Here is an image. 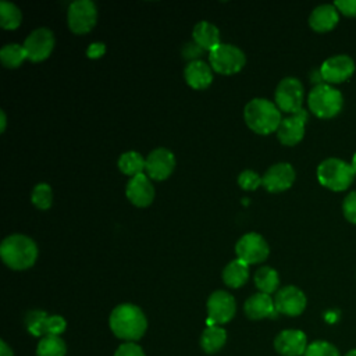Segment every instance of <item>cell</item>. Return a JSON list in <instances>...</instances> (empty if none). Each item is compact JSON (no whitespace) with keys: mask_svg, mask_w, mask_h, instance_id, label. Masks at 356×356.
<instances>
[{"mask_svg":"<svg viewBox=\"0 0 356 356\" xmlns=\"http://www.w3.org/2000/svg\"><path fill=\"white\" fill-rule=\"evenodd\" d=\"M108 325L117 338L124 342H136L147 330V318L139 306L121 303L111 310Z\"/></svg>","mask_w":356,"mask_h":356,"instance_id":"obj_1","label":"cell"},{"mask_svg":"<svg viewBox=\"0 0 356 356\" xmlns=\"http://www.w3.org/2000/svg\"><path fill=\"white\" fill-rule=\"evenodd\" d=\"M35 241L24 234H11L1 241L0 257L7 267L15 271L31 268L38 259Z\"/></svg>","mask_w":356,"mask_h":356,"instance_id":"obj_2","label":"cell"},{"mask_svg":"<svg viewBox=\"0 0 356 356\" xmlns=\"http://www.w3.org/2000/svg\"><path fill=\"white\" fill-rule=\"evenodd\" d=\"M243 118L246 125L259 135L277 132L282 121L281 110L277 104L263 97H256L246 103L243 108Z\"/></svg>","mask_w":356,"mask_h":356,"instance_id":"obj_3","label":"cell"},{"mask_svg":"<svg viewBox=\"0 0 356 356\" xmlns=\"http://www.w3.org/2000/svg\"><path fill=\"white\" fill-rule=\"evenodd\" d=\"M316 172L318 182L324 188L335 192L348 189L356 175L352 164L338 157H328L323 160Z\"/></svg>","mask_w":356,"mask_h":356,"instance_id":"obj_4","label":"cell"},{"mask_svg":"<svg viewBox=\"0 0 356 356\" xmlns=\"http://www.w3.org/2000/svg\"><path fill=\"white\" fill-rule=\"evenodd\" d=\"M307 106L316 117L332 118L342 110L343 96L330 83H317L307 95Z\"/></svg>","mask_w":356,"mask_h":356,"instance_id":"obj_5","label":"cell"},{"mask_svg":"<svg viewBox=\"0 0 356 356\" xmlns=\"http://www.w3.org/2000/svg\"><path fill=\"white\" fill-rule=\"evenodd\" d=\"M211 68L222 75H232L239 72L246 63L245 53L231 43H220L209 53Z\"/></svg>","mask_w":356,"mask_h":356,"instance_id":"obj_6","label":"cell"},{"mask_svg":"<svg viewBox=\"0 0 356 356\" xmlns=\"http://www.w3.org/2000/svg\"><path fill=\"white\" fill-rule=\"evenodd\" d=\"M305 90L302 82L295 76L282 78L274 92L277 107L288 114H295L302 110Z\"/></svg>","mask_w":356,"mask_h":356,"instance_id":"obj_7","label":"cell"},{"mask_svg":"<svg viewBox=\"0 0 356 356\" xmlns=\"http://www.w3.org/2000/svg\"><path fill=\"white\" fill-rule=\"evenodd\" d=\"M97 21V7L92 0H75L68 6L67 22L76 35L88 33Z\"/></svg>","mask_w":356,"mask_h":356,"instance_id":"obj_8","label":"cell"},{"mask_svg":"<svg viewBox=\"0 0 356 356\" xmlns=\"http://www.w3.org/2000/svg\"><path fill=\"white\" fill-rule=\"evenodd\" d=\"M206 307L209 325H222L234 318L236 302L229 292L218 289L209 296Z\"/></svg>","mask_w":356,"mask_h":356,"instance_id":"obj_9","label":"cell"},{"mask_svg":"<svg viewBox=\"0 0 356 356\" xmlns=\"http://www.w3.org/2000/svg\"><path fill=\"white\" fill-rule=\"evenodd\" d=\"M235 253L238 259L246 264H256L264 261L268 257L270 246L260 234L248 232L238 239L235 245Z\"/></svg>","mask_w":356,"mask_h":356,"instance_id":"obj_10","label":"cell"},{"mask_svg":"<svg viewBox=\"0 0 356 356\" xmlns=\"http://www.w3.org/2000/svg\"><path fill=\"white\" fill-rule=\"evenodd\" d=\"M54 35L49 28H36L33 29L24 42V49L29 61L39 63L46 60L54 49Z\"/></svg>","mask_w":356,"mask_h":356,"instance_id":"obj_11","label":"cell"},{"mask_svg":"<svg viewBox=\"0 0 356 356\" xmlns=\"http://www.w3.org/2000/svg\"><path fill=\"white\" fill-rule=\"evenodd\" d=\"M355 72V61L348 54H334L320 65V75L325 83H341Z\"/></svg>","mask_w":356,"mask_h":356,"instance_id":"obj_12","label":"cell"},{"mask_svg":"<svg viewBox=\"0 0 356 356\" xmlns=\"http://www.w3.org/2000/svg\"><path fill=\"white\" fill-rule=\"evenodd\" d=\"M274 305L277 313L289 317H296L305 312L307 299L300 288L295 285H286L277 291L274 296Z\"/></svg>","mask_w":356,"mask_h":356,"instance_id":"obj_13","label":"cell"},{"mask_svg":"<svg viewBox=\"0 0 356 356\" xmlns=\"http://www.w3.org/2000/svg\"><path fill=\"white\" fill-rule=\"evenodd\" d=\"M175 163V156L170 149L157 147L147 154L145 172L154 181H164L172 174Z\"/></svg>","mask_w":356,"mask_h":356,"instance_id":"obj_14","label":"cell"},{"mask_svg":"<svg viewBox=\"0 0 356 356\" xmlns=\"http://www.w3.org/2000/svg\"><path fill=\"white\" fill-rule=\"evenodd\" d=\"M296 178V172L289 163L273 164L261 177V185L267 192L278 193L289 189Z\"/></svg>","mask_w":356,"mask_h":356,"instance_id":"obj_15","label":"cell"},{"mask_svg":"<svg viewBox=\"0 0 356 356\" xmlns=\"http://www.w3.org/2000/svg\"><path fill=\"white\" fill-rule=\"evenodd\" d=\"M307 121V111L302 108L300 111L282 118L278 129L277 138L285 146H295L305 136V128Z\"/></svg>","mask_w":356,"mask_h":356,"instance_id":"obj_16","label":"cell"},{"mask_svg":"<svg viewBox=\"0 0 356 356\" xmlns=\"http://www.w3.org/2000/svg\"><path fill=\"white\" fill-rule=\"evenodd\" d=\"M307 346V337L300 330H282L274 338V349L281 356H302L305 355Z\"/></svg>","mask_w":356,"mask_h":356,"instance_id":"obj_17","label":"cell"},{"mask_svg":"<svg viewBox=\"0 0 356 356\" xmlns=\"http://www.w3.org/2000/svg\"><path fill=\"white\" fill-rule=\"evenodd\" d=\"M125 193L128 200L136 207H147L154 199V188L150 178L143 172L129 178Z\"/></svg>","mask_w":356,"mask_h":356,"instance_id":"obj_18","label":"cell"},{"mask_svg":"<svg viewBox=\"0 0 356 356\" xmlns=\"http://www.w3.org/2000/svg\"><path fill=\"white\" fill-rule=\"evenodd\" d=\"M243 310L250 320H261L274 317L277 314L274 299L263 292H257L249 296L243 305Z\"/></svg>","mask_w":356,"mask_h":356,"instance_id":"obj_19","label":"cell"},{"mask_svg":"<svg viewBox=\"0 0 356 356\" xmlns=\"http://www.w3.org/2000/svg\"><path fill=\"white\" fill-rule=\"evenodd\" d=\"M339 21V11L332 4H320L313 8V11L309 15V25L316 32H328Z\"/></svg>","mask_w":356,"mask_h":356,"instance_id":"obj_20","label":"cell"},{"mask_svg":"<svg viewBox=\"0 0 356 356\" xmlns=\"http://www.w3.org/2000/svg\"><path fill=\"white\" fill-rule=\"evenodd\" d=\"M213 68L206 64L203 60L189 61L184 70V76L186 83L192 89H206L213 82Z\"/></svg>","mask_w":356,"mask_h":356,"instance_id":"obj_21","label":"cell"},{"mask_svg":"<svg viewBox=\"0 0 356 356\" xmlns=\"http://www.w3.org/2000/svg\"><path fill=\"white\" fill-rule=\"evenodd\" d=\"M192 38L199 47H202L203 50H207L209 53L221 43L218 28L209 21H199L193 26Z\"/></svg>","mask_w":356,"mask_h":356,"instance_id":"obj_22","label":"cell"},{"mask_svg":"<svg viewBox=\"0 0 356 356\" xmlns=\"http://www.w3.org/2000/svg\"><path fill=\"white\" fill-rule=\"evenodd\" d=\"M249 278V264L241 259L231 260L222 270V281L229 288H241Z\"/></svg>","mask_w":356,"mask_h":356,"instance_id":"obj_23","label":"cell"},{"mask_svg":"<svg viewBox=\"0 0 356 356\" xmlns=\"http://www.w3.org/2000/svg\"><path fill=\"white\" fill-rule=\"evenodd\" d=\"M227 342V331L221 325H207L200 335V346L209 353H217Z\"/></svg>","mask_w":356,"mask_h":356,"instance_id":"obj_24","label":"cell"},{"mask_svg":"<svg viewBox=\"0 0 356 356\" xmlns=\"http://www.w3.org/2000/svg\"><path fill=\"white\" fill-rule=\"evenodd\" d=\"M117 164H118V170L122 174L129 175L132 178V177H136L139 174H143L145 165H146V159L139 152L129 150V152L122 153L118 157Z\"/></svg>","mask_w":356,"mask_h":356,"instance_id":"obj_25","label":"cell"},{"mask_svg":"<svg viewBox=\"0 0 356 356\" xmlns=\"http://www.w3.org/2000/svg\"><path fill=\"white\" fill-rule=\"evenodd\" d=\"M253 280H254L256 288L260 292L267 293V295L274 293L278 289V285H280V275L270 266H263L259 270H256Z\"/></svg>","mask_w":356,"mask_h":356,"instance_id":"obj_26","label":"cell"},{"mask_svg":"<svg viewBox=\"0 0 356 356\" xmlns=\"http://www.w3.org/2000/svg\"><path fill=\"white\" fill-rule=\"evenodd\" d=\"M67 345L58 335H44L36 346V356H65Z\"/></svg>","mask_w":356,"mask_h":356,"instance_id":"obj_27","label":"cell"},{"mask_svg":"<svg viewBox=\"0 0 356 356\" xmlns=\"http://www.w3.org/2000/svg\"><path fill=\"white\" fill-rule=\"evenodd\" d=\"M26 58L28 57L24 46L18 43H8L0 49L1 64L7 68H18Z\"/></svg>","mask_w":356,"mask_h":356,"instance_id":"obj_28","label":"cell"},{"mask_svg":"<svg viewBox=\"0 0 356 356\" xmlns=\"http://www.w3.org/2000/svg\"><path fill=\"white\" fill-rule=\"evenodd\" d=\"M22 13L21 10L10 1H0V25L4 29H15L21 25Z\"/></svg>","mask_w":356,"mask_h":356,"instance_id":"obj_29","label":"cell"},{"mask_svg":"<svg viewBox=\"0 0 356 356\" xmlns=\"http://www.w3.org/2000/svg\"><path fill=\"white\" fill-rule=\"evenodd\" d=\"M31 200L33 203L35 207L40 209V210H47L50 209L51 203H53V191L51 186L49 184L40 182L38 184L31 193Z\"/></svg>","mask_w":356,"mask_h":356,"instance_id":"obj_30","label":"cell"},{"mask_svg":"<svg viewBox=\"0 0 356 356\" xmlns=\"http://www.w3.org/2000/svg\"><path fill=\"white\" fill-rule=\"evenodd\" d=\"M303 356H341L338 348L328 341L317 339L309 343Z\"/></svg>","mask_w":356,"mask_h":356,"instance_id":"obj_31","label":"cell"},{"mask_svg":"<svg viewBox=\"0 0 356 356\" xmlns=\"http://www.w3.org/2000/svg\"><path fill=\"white\" fill-rule=\"evenodd\" d=\"M47 317L46 312L42 310H32L26 314L25 317V324L28 331L35 335V337H44V331H43V325H44V318Z\"/></svg>","mask_w":356,"mask_h":356,"instance_id":"obj_32","label":"cell"},{"mask_svg":"<svg viewBox=\"0 0 356 356\" xmlns=\"http://www.w3.org/2000/svg\"><path fill=\"white\" fill-rule=\"evenodd\" d=\"M67 328V321L63 316L58 314H53L44 318V325H43V331L44 335H61Z\"/></svg>","mask_w":356,"mask_h":356,"instance_id":"obj_33","label":"cell"},{"mask_svg":"<svg viewBox=\"0 0 356 356\" xmlns=\"http://www.w3.org/2000/svg\"><path fill=\"white\" fill-rule=\"evenodd\" d=\"M238 185L245 191H254L261 185V177L253 170H243L238 175Z\"/></svg>","mask_w":356,"mask_h":356,"instance_id":"obj_34","label":"cell"},{"mask_svg":"<svg viewBox=\"0 0 356 356\" xmlns=\"http://www.w3.org/2000/svg\"><path fill=\"white\" fill-rule=\"evenodd\" d=\"M342 213L345 216V218L352 222L356 224V191L349 192L342 202Z\"/></svg>","mask_w":356,"mask_h":356,"instance_id":"obj_35","label":"cell"},{"mask_svg":"<svg viewBox=\"0 0 356 356\" xmlns=\"http://www.w3.org/2000/svg\"><path fill=\"white\" fill-rule=\"evenodd\" d=\"M114 356H146L145 350L136 342H122L114 352Z\"/></svg>","mask_w":356,"mask_h":356,"instance_id":"obj_36","label":"cell"},{"mask_svg":"<svg viewBox=\"0 0 356 356\" xmlns=\"http://www.w3.org/2000/svg\"><path fill=\"white\" fill-rule=\"evenodd\" d=\"M334 6L348 17H356V0H335Z\"/></svg>","mask_w":356,"mask_h":356,"instance_id":"obj_37","label":"cell"},{"mask_svg":"<svg viewBox=\"0 0 356 356\" xmlns=\"http://www.w3.org/2000/svg\"><path fill=\"white\" fill-rule=\"evenodd\" d=\"M106 53V44L103 42H93L86 49V56L92 60L103 57Z\"/></svg>","mask_w":356,"mask_h":356,"instance_id":"obj_38","label":"cell"},{"mask_svg":"<svg viewBox=\"0 0 356 356\" xmlns=\"http://www.w3.org/2000/svg\"><path fill=\"white\" fill-rule=\"evenodd\" d=\"M202 51H203V49L199 47V46L193 42V43H186V44L184 46L182 54H184L185 58H188V60H191V61H195V60H199L197 57L202 54Z\"/></svg>","mask_w":356,"mask_h":356,"instance_id":"obj_39","label":"cell"},{"mask_svg":"<svg viewBox=\"0 0 356 356\" xmlns=\"http://www.w3.org/2000/svg\"><path fill=\"white\" fill-rule=\"evenodd\" d=\"M0 345H1V349H0V356H14L13 353V349L7 345V342L4 339L0 341Z\"/></svg>","mask_w":356,"mask_h":356,"instance_id":"obj_40","label":"cell"},{"mask_svg":"<svg viewBox=\"0 0 356 356\" xmlns=\"http://www.w3.org/2000/svg\"><path fill=\"white\" fill-rule=\"evenodd\" d=\"M6 125H7V115L4 110H0V131L4 132L6 131Z\"/></svg>","mask_w":356,"mask_h":356,"instance_id":"obj_41","label":"cell"},{"mask_svg":"<svg viewBox=\"0 0 356 356\" xmlns=\"http://www.w3.org/2000/svg\"><path fill=\"white\" fill-rule=\"evenodd\" d=\"M352 167H353V170H355V172H356V152H355V154H353V157H352Z\"/></svg>","mask_w":356,"mask_h":356,"instance_id":"obj_42","label":"cell"},{"mask_svg":"<svg viewBox=\"0 0 356 356\" xmlns=\"http://www.w3.org/2000/svg\"><path fill=\"white\" fill-rule=\"evenodd\" d=\"M345 356H356V348H355V349H350Z\"/></svg>","mask_w":356,"mask_h":356,"instance_id":"obj_43","label":"cell"}]
</instances>
